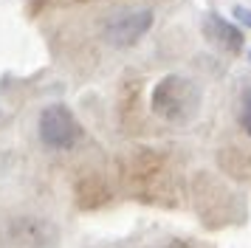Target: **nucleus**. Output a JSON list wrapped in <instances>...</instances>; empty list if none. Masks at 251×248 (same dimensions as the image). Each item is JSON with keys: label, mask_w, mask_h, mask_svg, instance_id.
<instances>
[{"label": "nucleus", "mask_w": 251, "mask_h": 248, "mask_svg": "<svg viewBox=\"0 0 251 248\" xmlns=\"http://www.w3.org/2000/svg\"><path fill=\"white\" fill-rule=\"evenodd\" d=\"M152 113L170 124H186L201 107V88L189 76L170 74L152 88Z\"/></svg>", "instance_id": "1"}, {"label": "nucleus", "mask_w": 251, "mask_h": 248, "mask_svg": "<svg viewBox=\"0 0 251 248\" xmlns=\"http://www.w3.org/2000/svg\"><path fill=\"white\" fill-rule=\"evenodd\" d=\"M82 127L65 104H51L40 113V138L48 149H71L79 141Z\"/></svg>", "instance_id": "2"}, {"label": "nucleus", "mask_w": 251, "mask_h": 248, "mask_svg": "<svg viewBox=\"0 0 251 248\" xmlns=\"http://www.w3.org/2000/svg\"><path fill=\"white\" fill-rule=\"evenodd\" d=\"M150 25H152V11L150 9L125 11V14H119V17H113V20L107 23L104 37L116 48H133L150 31Z\"/></svg>", "instance_id": "3"}, {"label": "nucleus", "mask_w": 251, "mask_h": 248, "mask_svg": "<svg viewBox=\"0 0 251 248\" xmlns=\"http://www.w3.org/2000/svg\"><path fill=\"white\" fill-rule=\"evenodd\" d=\"M203 34L206 40L212 45H217L220 51H226V54H237L240 48H243V31H240L237 25H231L226 23L223 17H206L203 23Z\"/></svg>", "instance_id": "4"}, {"label": "nucleus", "mask_w": 251, "mask_h": 248, "mask_svg": "<svg viewBox=\"0 0 251 248\" xmlns=\"http://www.w3.org/2000/svg\"><path fill=\"white\" fill-rule=\"evenodd\" d=\"M240 127L251 135V88L243 93V101H240Z\"/></svg>", "instance_id": "5"}, {"label": "nucleus", "mask_w": 251, "mask_h": 248, "mask_svg": "<svg viewBox=\"0 0 251 248\" xmlns=\"http://www.w3.org/2000/svg\"><path fill=\"white\" fill-rule=\"evenodd\" d=\"M161 248H189V246L181 243V240H172V243H167V246H161Z\"/></svg>", "instance_id": "6"}, {"label": "nucleus", "mask_w": 251, "mask_h": 248, "mask_svg": "<svg viewBox=\"0 0 251 248\" xmlns=\"http://www.w3.org/2000/svg\"><path fill=\"white\" fill-rule=\"evenodd\" d=\"M237 17H243L246 23H251V14H249V11H243V9H237Z\"/></svg>", "instance_id": "7"}]
</instances>
